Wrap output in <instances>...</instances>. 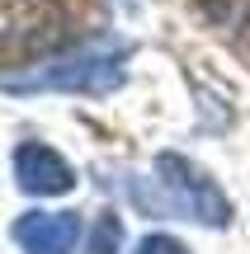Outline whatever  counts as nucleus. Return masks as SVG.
I'll return each instance as SVG.
<instances>
[{
    "instance_id": "f03ea898",
    "label": "nucleus",
    "mask_w": 250,
    "mask_h": 254,
    "mask_svg": "<svg viewBox=\"0 0 250 254\" xmlns=\"http://www.w3.org/2000/svg\"><path fill=\"white\" fill-rule=\"evenodd\" d=\"M156 184H161V193H166L161 207L175 212V217H194V221H203V226H227V221H232L227 193L217 189L194 160H184V155H175V151L156 155Z\"/></svg>"
},
{
    "instance_id": "0eeeda50",
    "label": "nucleus",
    "mask_w": 250,
    "mask_h": 254,
    "mask_svg": "<svg viewBox=\"0 0 250 254\" xmlns=\"http://www.w3.org/2000/svg\"><path fill=\"white\" fill-rule=\"evenodd\" d=\"M123 245V221L113 217V212H104L99 221H94V236H90V245H85V254H118Z\"/></svg>"
},
{
    "instance_id": "f257e3e1",
    "label": "nucleus",
    "mask_w": 250,
    "mask_h": 254,
    "mask_svg": "<svg viewBox=\"0 0 250 254\" xmlns=\"http://www.w3.org/2000/svg\"><path fill=\"white\" fill-rule=\"evenodd\" d=\"M123 57L128 47L118 43H90L76 47L62 57H43V62H28L19 71H0V90H66V94H113L123 85Z\"/></svg>"
},
{
    "instance_id": "423d86ee",
    "label": "nucleus",
    "mask_w": 250,
    "mask_h": 254,
    "mask_svg": "<svg viewBox=\"0 0 250 254\" xmlns=\"http://www.w3.org/2000/svg\"><path fill=\"white\" fill-rule=\"evenodd\" d=\"M203 14L222 28L232 43H246L250 47V0H198Z\"/></svg>"
},
{
    "instance_id": "6e6552de",
    "label": "nucleus",
    "mask_w": 250,
    "mask_h": 254,
    "mask_svg": "<svg viewBox=\"0 0 250 254\" xmlns=\"http://www.w3.org/2000/svg\"><path fill=\"white\" fill-rule=\"evenodd\" d=\"M137 254H189V250L179 245L175 236H147V240L137 245Z\"/></svg>"
},
{
    "instance_id": "20e7f679",
    "label": "nucleus",
    "mask_w": 250,
    "mask_h": 254,
    "mask_svg": "<svg viewBox=\"0 0 250 254\" xmlns=\"http://www.w3.org/2000/svg\"><path fill=\"white\" fill-rule=\"evenodd\" d=\"M14 179L33 198H62V193L76 189V170L43 141H24L14 151Z\"/></svg>"
},
{
    "instance_id": "7ed1b4c3",
    "label": "nucleus",
    "mask_w": 250,
    "mask_h": 254,
    "mask_svg": "<svg viewBox=\"0 0 250 254\" xmlns=\"http://www.w3.org/2000/svg\"><path fill=\"white\" fill-rule=\"evenodd\" d=\"M66 14L57 0H0V52H47L57 47Z\"/></svg>"
},
{
    "instance_id": "39448f33",
    "label": "nucleus",
    "mask_w": 250,
    "mask_h": 254,
    "mask_svg": "<svg viewBox=\"0 0 250 254\" xmlns=\"http://www.w3.org/2000/svg\"><path fill=\"white\" fill-rule=\"evenodd\" d=\"M81 236V217L76 212H28L14 221V240L24 254H71Z\"/></svg>"
}]
</instances>
